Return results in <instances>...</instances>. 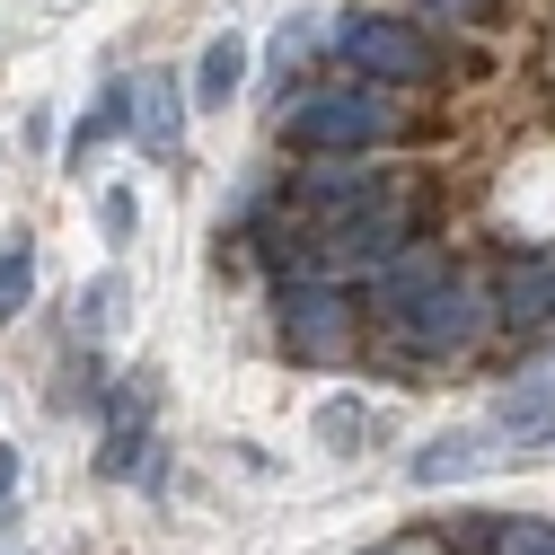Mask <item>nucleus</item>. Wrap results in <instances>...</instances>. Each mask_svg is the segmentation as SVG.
<instances>
[{"label":"nucleus","instance_id":"obj_6","mask_svg":"<svg viewBox=\"0 0 555 555\" xmlns=\"http://www.w3.org/2000/svg\"><path fill=\"white\" fill-rule=\"evenodd\" d=\"M151 397H159L151 371H132V379L106 397V450H98L106 476H142V450H151Z\"/></svg>","mask_w":555,"mask_h":555},{"label":"nucleus","instance_id":"obj_14","mask_svg":"<svg viewBox=\"0 0 555 555\" xmlns=\"http://www.w3.org/2000/svg\"><path fill=\"white\" fill-rule=\"evenodd\" d=\"M494 555H555V520H529V512H494Z\"/></svg>","mask_w":555,"mask_h":555},{"label":"nucleus","instance_id":"obj_18","mask_svg":"<svg viewBox=\"0 0 555 555\" xmlns=\"http://www.w3.org/2000/svg\"><path fill=\"white\" fill-rule=\"evenodd\" d=\"M18 494V450H0V503Z\"/></svg>","mask_w":555,"mask_h":555},{"label":"nucleus","instance_id":"obj_2","mask_svg":"<svg viewBox=\"0 0 555 555\" xmlns=\"http://www.w3.org/2000/svg\"><path fill=\"white\" fill-rule=\"evenodd\" d=\"M335 53L353 62V72L388 80V89H433L441 80V44L414 27V18H379V10H353L335 27Z\"/></svg>","mask_w":555,"mask_h":555},{"label":"nucleus","instance_id":"obj_1","mask_svg":"<svg viewBox=\"0 0 555 555\" xmlns=\"http://www.w3.org/2000/svg\"><path fill=\"white\" fill-rule=\"evenodd\" d=\"M397 132H405L397 98H379V89H326V98L292 106L283 142L292 151H379V142H397Z\"/></svg>","mask_w":555,"mask_h":555},{"label":"nucleus","instance_id":"obj_8","mask_svg":"<svg viewBox=\"0 0 555 555\" xmlns=\"http://www.w3.org/2000/svg\"><path fill=\"white\" fill-rule=\"evenodd\" d=\"M300 203H309V221H335V212H362V203H388V177L379 168H309Z\"/></svg>","mask_w":555,"mask_h":555},{"label":"nucleus","instance_id":"obj_7","mask_svg":"<svg viewBox=\"0 0 555 555\" xmlns=\"http://www.w3.org/2000/svg\"><path fill=\"white\" fill-rule=\"evenodd\" d=\"M494 318H503V326H546V318H555V256H520V264H503Z\"/></svg>","mask_w":555,"mask_h":555},{"label":"nucleus","instance_id":"obj_5","mask_svg":"<svg viewBox=\"0 0 555 555\" xmlns=\"http://www.w3.org/2000/svg\"><path fill=\"white\" fill-rule=\"evenodd\" d=\"M185 106H194V98H185L168 72H132V80H124V132H132L151 159H177V142H185Z\"/></svg>","mask_w":555,"mask_h":555},{"label":"nucleus","instance_id":"obj_15","mask_svg":"<svg viewBox=\"0 0 555 555\" xmlns=\"http://www.w3.org/2000/svg\"><path fill=\"white\" fill-rule=\"evenodd\" d=\"M318 441H326V450H344V441H362V405H353V397H335V405L318 414Z\"/></svg>","mask_w":555,"mask_h":555},{"label":"nucleus","instance_id":"obj_17","mask_svg":"<svg viewBox=\"0 0 555 555\" xmlns=\"http://www.w3.org/2000/svg\"><path fill=\"white\" fill-rule=\"evenodd\" d=\"M300 53H309V18H292L283 36H273V72H292V62H300Z\"/></svg>","mask_w":555,"mask_h":555},{"label":"nucleus","instance_id":"obj_13","mask_svg":"<svg viewBox=\"0 0 555 555\" xmlns=\"http://www.w3.org/2000/svg\"><path fill=\"white\" fill-rule=\"evenodd\" d=\"M115 318H124V273H98L80 292V335L98 344V335H115Z\"/></svg>","mask_w":555,"mask_h":555},{"label":"nucleus","instance_id":"obj_3","mask_svg":"<svg viewBox=\"0 0 555 555\" xmlns=\"http://www.w3.org/2000/svg\"><path fill=\"white\" fill-rule=\"evenodd\" d=\"M397 335H405V353H467V344H476V326H485V300L459 283V273H433V283H414L397 309Z\"/></svg>","mask_w":555,"mask_h":555},{"label":"nucleus","instance_id":"obj_11","mask_svg":"<svg viewBox=\"0 0 555 555\" xmlns=\"http://www.w3.org/2000/svg\"><path fill=\"white\" fill-rule=\"evenodd\" d=\"M27 300H36V238L18 230L10 247H0V326H10Z\"/></svg>","mask_w":555,"mask_h":555},{"label":"nucleus","instance_id":"obj_16","mask_svg":"<svg viewBox=\"0 0 555 555\" xmlns=\"http://www.w3.org/2000/svg\"><path fill=\"white\" fill-rule=\"evenodd\" d=\"M98 221H106V238H115V247L132 238V221H142V203H132V185H115V194L98 203Z\"/></svg>","mask_w":555,"mask_h":555},{"label":"nucleus","instance_id":"obj_10","mask_svg":"<svg viewBox=\"0 0 555 555\" xmlns=\"http://www.w3.org/2000/svg\"><path fill=\"white\" fill-rule=\"evenodd\" d=\"M238 80H247V44H238V36H212L203 62H194V106H230Z\"/></svg>","mask_w":555,"mask_h":555},{"label":"nucleus","instance_id":"obj_9","mask_svg":"<svg viewBox=\"0 0 555 555\" xmlns=\"http://www.w3.org/2000/svg\"><path fill=\"white\" fill-rule=\"evenodd\" d=\"M485 459H503V450H494V433H450V441H433L424 459H414V485H450V476H476Z\"/></svg>","mask_w":555,"mask_h":555},{"label":"nucleus","instance_id":"obj_12","mask_svg":"<svg viewBox=\"0 0 555 555\" xmlns=\"http://www.w3.org/2000/svg\"><path fill=\"white\" fill-rule=\"evenodd\" d=\"M106 132H124V80H115V89H106V98H98L80 124H72V168H89V151L106 142Z\"/></svg>","mask_w":555,"mask_h":555},{"label":"nucleus","instance_id":"obj_4","mask_svg":"<svg viewBox=\"0 0 555 555\" xmlns=\"http://www.w3.org/2000/svg\"><path fill=\"white\" fill-rule=\"evenodd\" d=\"M283 335L300 362H344L353 353V300L335 283H283Z\"/></svg>","mask_w":555,"mask_h":555}]
</instances>
